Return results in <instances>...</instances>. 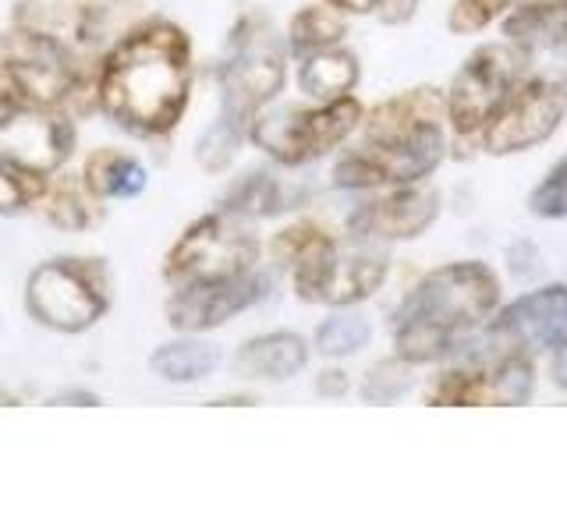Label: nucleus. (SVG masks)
I'll use <instances>...</instances> for the list:
<instances>
[{"mask_svg":"<svg viewBox=\"0 0 567 531\" xmlns=\"http://www.w3.org/2000/svg\"><path fill=\"white\" fill-rule=\"evenodd\" d=\"M192 85V35L171 18H138L96 64V114L132 138H167L188 114Z\"/></svg>","mask_w":567,"mask_h":531,"instance_id":"obj_1","label":"nucleus"},{"mask_svg":"<svg viewBox=\"0 0 567 531\" xmlns=\"http://www.w3.org/2000/svg\"><path fill=\"white\" fill-rule=\"evenodd\" d=\"M501 309V277L486 262H451L425 273L401 301L394 351L408 365H433L465 347V336Z\"/></svg>","mask_w":567,"mask_h":531,"instance_id":"obj_2","label":"nucleus"},{"mask_svg":"<svg viewBox=\"0 0 567 531\" xmlns=\"http://www.w3.org/2000/svg\"><path fill=\"white\" fill-rule=\"evenodd\" d=\"M0 64L22 88L29 106H58L71 117L96 114V64L61 35L8 25L0 35Z\"/></svg>","mask_w":567,"mask_h":531,"instance_id":"obj_3","label":"nucleus"},{"mask_svg":"<svg viewBox=\"0 0 567 531\" xmlns=\"http://www.w3.org/2000/svg\"><path fill=\"white\" fill-rule=\"evenodd\" d=\"M111 270L93 256H58L40 262L25 280V312L35 326L79 336L111 312Z\"/></svg>","mask_w":567,"mask_h":531,"instance_id":"obj_4","label":"nucleus"},{"mask_svg":"<svg viewBox=\"0 0 567 531\" xmlns=\"http://www.w3.org/2000/svg\"><path fill=\"white\" fill-rule=\"evenodd\" d=\"M365 106L348 96H337L312 106H274L248 124V142L280 167H309L362 128Z\"/></svg>","mask_w":567,"mask_h":531,"instance_id":"obj_5","label":"nucleus"},{"mask_svg":"<svg viewBox=\"0 0 567 531\" xmlns=\"http://www.w3.org/2000/svg\"><path fill=\"white\" fill-rule=\"evenodd\" d=\"M288 82V43L274 32L262 14H241L230 29L227 58L217 67L220 111L252 124Z\"/></svg>","mask_w":567,"mask_h":531,"instance_id":"obj_6","label":"nucleus"},{"mask_svg":"<svg viewBox=\"0 0 567 531\" xmlns=\"http://www.w3.org/2000/svg\"><path fill=\"white\" fill-rule=\"evenodd\" d=\"M262 244L248 220L235 212L213 209L206 217L192 220L164 256V280L171 288L188 283H217L241 277L259 266Z\"/></svg>","mask_w":567,"mask_h":531,"instance_id":"obj_7","label":"nucleus"},{"mask_svg":"<svg viewBox=\"0 0 567 531\" xmlns=\"http://www.w3.org/2000/svg\"><path fill=\"white\" fill-rule=\"evenodd\" d=\"M386 273V256L369 248V241H354L351 248H344L337 238H330L291 266V288L306 305L351 309L377 294Z\"/></svg>","mask_w":567,"mask_h":531,"instance_id":"obj_8","label":"nucleus"},{"mask_svg":"<svg viewBox=\"0 0 567 531\" xmlns=\"http://www.w3.org/2000/svg\"><path fill=\"white\" fill-rule=\"evenodd\" d=\"M525 79L522 53L507 43H486L472 50V58L461 64L447 96V124L457 138H478L496 111L511 100V93Z\"/></svg>","mask_w":567,"mask_h":531,"instance_id":"obj_9","label":"nucleus"},{"mask_svg":"<svg viewBox=\"0 0 567 531\" xmlns=\"http://www.w3.org/2000/svg\"><path fill=\"white\" fill-rule=\"evenodd\" d=\"M447 156L443 128H425L401 142H359L333 164V185L344 191H372L419 185Z\"/></svg>","mask_w":567,"mask_h":531,"instance_id":"obj_10","label":"nucleus"},{"mask_svg":"<svg viewBox=\"0 0 567 531\" xmlns=\"http://www.w3.org/2000/svg\"><path fill=\"white\" fill-rule=\"evenodd\" d=\"M564 114H567V85L525 75L478 138H483V149L489 156H514L554 138L564 124Z\"/></svg>","mask_w":567,"mask_h":531,"instance_id":"obj_11","label":"nucleus"},{"mask_svg":"<svg viewBox=\"0 0 567 531\" xmlns=\"http://www.w3.org/2000/svg\"><path fill=\"white\" fill-rule=\"evenodd\" d=\"M79 146V124L58 106H22L0 117V159L35 177H53L68 167Z\"/></svg>","mask_w":567,"mask_h":531,"instance_id":"obj_12","label":"nucleus"},{"mask_svg":"<svg viewBox=\"0 0 567 531\" xmlns=\"http://www.w3.org/2000/svg\"><path fill=\"white\" fill-rule=\"evenodd\" d=\"M266 294H270V277L259 273V266H256V270L230 277V280L171 288L164 319L174 333H213L227 326L235 315L256 309Z\"/></svg>","mask_w":567,"mask_h":531,"instance_id":"obj_13","label":"nucleus"},{"mask_svg":"<svg viewBox=\"0 0 567 531\" xmlns=\"http://www.w3.org/2000/svg\"><path fill=\"white\" fill-rule=\"evenodd\" d=\"M567 344V283H549L493 312L489 347L496 351H557Z\"/></svg>","mask_w":567,"mask_h":531,"instance_id":"obj_14","label":"nucleus"},{"mask_svg":"<svg viewBox=\"0 0 567 531\" xmlns=\"http://www.w3.org/2000/svg\"><path fill=\"white\" fill-rule=\"evenodd\" d=\"M440 217V195L422 185H398L351 212V241H415Z\"/></svg>","mask_w":567,"mask_h":531,"instance_id":"obj_15","label":"nucleus"},{"mask_svg":"<svg viewBox=\"0 0 567 531\" xmlns=\"http://www.w3.org/2000/svg\"><path fill=\"white\" fill-rule=\"evenodd\" d=\"M443 124H447V96L430 85H419L372 106L359 132L362 142H401L425 128H443Z\"/></svg>","mask_w":567,"mask_h":531,"instance_id":"obj_16","label":"nucleus"},{"mask_svg":"<svg viewBox=\"0 0 567 531\" xmlns=\"http://www.w3.org/2000/svg\"><path fill=\"white\" fill-rule=\"evenodd\" d=\"M309 365V341L295 330H274L235 351V372L252 383H288Z\"/></svg>","mask_w":567,"mask_h":531,"instance_id":"obj_17","label":"nucleus"},{"mask_svg":"<svg viewBox=\"0 0 567 531\" xmlns=\"http://www.w3.org/2000/svg\"><path fill=\"white\" fill-rule=\"evenodd\" d=\"M32 212H40L50 227L64 230V235H85L103 220V202L85 188L82 174L58 170L35 199Z\"/></svg>","mask_w":567,"mask_h":531,"instance_id":"obj_18","label":"nucleus"},{"mask_svg":"<svg viewBox=\"0 0 567 531\" xmlns=\"http://www.w3.org/2000/svg\"><path fill=\"white\" fill-rule=\"evenodd\" d=\"M82 181L100 202H128L150 188V167L138 156L100 146L82 159Z\"/></svg>","mask_w":567,"mask_h":531,"instance_id":"obj_19","label":"nucleus"},{"mask_svg":"<svg viewBox=\"0 0 567 531\" xmlns=\"http://www.w3.org/2000/svg\"><path fill=\"white\" fill-rule=\"evenodd\" d=\"M220 365V347L206 341V333H177L150 354V372L167 386H195L213 376Z\"/></svg>","mask_w":567,"mask_h":531,"instance_id":"obj_20","label":"nucleus"},{"mask_svg":"<svg viewBox=\"0 0 567 531\" xmlns=\"http://www.w3.org/2000/svg\"><path fill=\"white\" fill-rule=\"evenodd\" d=\"M359 75H362V67L351 50L327 46V50H316L301 58L295 82L301 96H309L312 103H327V100L354 93Z\"/></svg>","mask_w":567,"mask_h":531,"instance_id":"obj_21","label":"nucleus"},{"mask_svg":"<svg viewBox=\"0 0 567 531\" xmlns=\"http://www.w3.org/2000/svg\"><path fill=\"white\" fill-rule=\"evenodd\" d=\"M295 206V191H288L274 174L266 170H252L241 181H235L227 188V195L220 199V209L224 212H235L241 220H270V217H280V212H288Z\"/></svg>","mask_w":567,"mask_h":531,"instance_id":"obj_22","label":"nucleus"},{"mask_svg":"<svg viewBox=\"0 0 567 531\" xmlns=\"http://www.w3.org/2000/svg\"><path fill=\"white\" fill-rule=\"evenodd\" d=\"M425 400H430L433 407H493L496 404V383H493L489 358H478L475 365L443 372Z\"/></svg>","mask_w":567,"mask_h":531,"instance_id":"obj_23","label":"nucleus"},{"mask_svg":"<svg viewBox=\"0 0 567 531\" xmlns=\"http://www.w3.org/2000/svg\"><path fill=\"white\" fill-rule=\"evenodd\" d=\"M344 35H348L344 14L333 11L323 0V4H306L291 14L284 43H288V53H295V58H306V53H316V50L341 46Z\"/></svg>","mask_w":567,"mask_h":531,"instance_id":"obj_24","label":"nucleus"},{"mask_svg":"<svg viewBox=\"0 0 567 531\" xmlns=\"http://www.w3.org/2000/svg\"><path fill=\"white\" fill-rule=\"evenodd\" d=\"M245 142H248V121L220 111L217 121H213L199 135V142H195V164L206 174H224L238 159Z\"/></svg>","mask_w":567,"mask_h":531,"instance_id":"obj_25","label":"nucleus"},{"mask_svg":"<svg viewBox=\"0 0 567 531\" xmlns=\"http://www.w3.org/2000/svg\"><path fill=\"white\" fill-rule=\"evenodd\" d=\"M372 341V323L359 312H333L316 326L312 344L323 358H348Z\"/></svg>","mask_w":567,"mask_h":531,"instance_id":"obj_26","label":"nucleus"},{"mask_svg":"<svg viewBox=\"0 0 567 531\" xmlns=\"http://www.w3.org/2000/svg\"><path fill=\"white\" fill-rule=\"evenodd\" d=\"M412 368L415 365H408L404 358H383L372 365L362 383H359V397L365 404H394L398 397L408 394V386H412Z\"/></svg>","mask_w":567,"mask_h":531,"instance_id":"obj_27","label":"nucleus"},{"mask_svg":"<svg viewBox=\"0 0 567 531\" xmlns=\"http://www.w3.org/2000/svg\"><path fill=\"white\" fill-rule=\"evenodd\" d=\"M333 235L323 227V223H316V220H298V223H288L284 230H277L274 241H270V256L277 266H284V270H291V266L301 259V256H309L312 248L319 244H327Z\"/></svg>","mask_w":567,"mask_h":531,"instance_id":"obj_28","label":"nucleus"},{"mask_svg":"<svg viewBox=\"0 0 567 531\" xmlns=\"http://www.w3.org/2000/svg\"><path fill=\"white\" fill-rule=\"evenodd\" d=\"M50 177H35L29 170H18L8 159H0V217H18L29 212L35 199L43 195Z\"/></svg>","mask_w":567,"mask_h":531,"instance_id":"obj_29","label":"nucleus"},{"mask_svg":"<svg viewBox=\"0 0 567 531\" xmlns=\"http://www.w3.org/2000/svg\"><path fill=\"white\" fill-rule=\"evenodd\" d=\"M514 8V0H454L447 14V29L454 35H475L489 29L496 18H504Z\"/></svg>","mask_w":567,"mask_h":531,"instance_id":"obj_30","label":"nucleus"},{"mask_svg":"<svg viewBox=\"0 0 567 531\" xmlns=\"http://www.w3.org/2000/svg\"><path fill=\"white\" fill-rule=\"evenodd\" d=\"M528 209L543 220H567V156L546 170V177L528 195Z\"/></svg>","mask_w":567,"mask_h":531,"instance_id":"obj_31","label":"nucleus"},{"mask_svg":"<svg viewBox=\"0 0 567 531\" xmlns=\"http://www.w3.org/2000/svg\"><path fill=\"white\" fill-rule=\"evenodd\" d=\"M351 389V379H348V372L344 368H323L316 376V394L319 397H330V400H337V397H344Z\"/></svg>","mask_w":567,"mask_h":531,"instance_id":"obj_32","label":"nucleus"},{"mask_svg":"<svg viewBox=\"0 0 567 531\" xmlns=\"http://www.w3.org/2000/svg\"><path fill=\"white\" fill-rule=\"evenodd\" d=\"M22 106H29L25 96H22V88H18V82L11 79V71L0 64V117L22 111Z\"/></svg>","mask_w":567,"mask_h":531,"instance_id":"obj_33","label":"nucleus"},{"mask_svg":"<svg viewBox=\"0 0 567 531\" xmlns=\"http://www.w3.org/2000/svg\"><path fill=\"white\" fill-rule=\"evenodd\" d=\"M419 0H377V14L386 25H404L408 18H415Z\"/></svg>","mask_w":567,"mask_h":531,"instance_id":"obj_34","label":"nucleus"},{"mask_svg":"<svg viewBox=\"0 0 567 531\" xmlns=\"http://www.w3.org/2000/svg\"><path fill=\"white\" fill-rule=\"evenodd\" d=\"M50 404H71V407H93L100 404L96 394H89V389H64V394H58Z\"/></svg>","mask_w":567,"mask_h":531,"instance_id":"obj_35","label":"nucleus"},{"mask_svg":"<svg viewBox=\"0 0 567 531\" xmlns=\"http://www.w3.org/2000/svg\"><path fill=\"white\" fill-rule=\"evenodd\" d=\"M327 4L341 14H372L377 11V0H327Z\"/></svg>","mask_w":567,"mask_h":531,"instance_id":"obj_36","label":"nucleus"},{"mask_svg":"<svg viewBox=\"0 0 567 531\" xmlns=\"http://www.w3.org/2000/svg\"><path fill=\"white\" fill-rule=\"evenodd\" d=\"M549 376H554V383L567 394V344H560L554 351V362H549Z\"/></svg>","mask_w":567,"mask_h":531,"instance_id":"obj_37","label":"nucleus"},{"mask_svg":"<svg viewBox=\"0 0 567 531\" xmlns=\"http://www.w3.org/2000/svg\"><path fill=\"white\" fill-rule=\"evenodd\" d=\"M0 407H18V397L8 394V389H0Z\"/></svg>","mask_w":567,"mask_h":531,"instance_id":"obj_38","label":"nucleus"}]
</instances>
